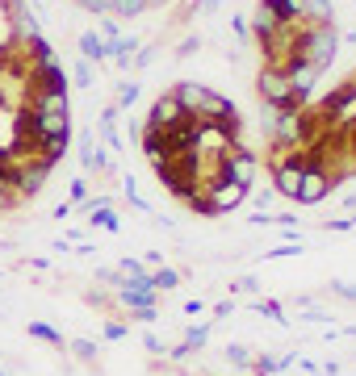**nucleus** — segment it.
Instances as JSON below:
<instances>
[{"label": "nucleus", "instance_id": "nucleus-33", "mask_svg": "<svg viewBox=\"0 0 356 376\" xmlns=\"http://www.w3.org/2000/svg\"><path fill=\"white\" fill-rule=\"evenodd\" d=\"M256 309H260L264 318H273V322H281V327H285V309H281L277 301H256Z\"/></svg>", "mask_w": 356, "mask_h": 376}, {"label": "nucleus", "instance_id": "nucleus-3", "mask_svg": "<svg viewBox=\"0 0 356 376\" xmlns=\"http://www.w3.org/2000/svg\"><path fill=\"white\" fill-rule=\"evenodd\" d=\"M256 88H260V100H264V104H281V109H302V104H306V96H311V92L293 88L277 67H264L260 80H256Z\"/></svg>", "mask_w": 356, "mask_h": 376}, {"label": "nucleus", "instance_id": "nucleus-15", "mask_svg": "<svg viewBox=\"0 0 356 376\" xmlns=\"http://www.w3.org/2000/svg\"><path fill=\"white\" fill-rule=\"evenodd\" d=\"M80 59H84V63H101V59H109V42L101 38L96 30L80 34Z\"/></svg>", "mask_w": 356, "mask_h": 376}, {"label": "nucleus", "instance_id": "nucleus-16", "mask_svg": "<svg viewBox=\"0 0 356 376\" xmlns=\"http://www.w3.org/2000/svg\"><path fill=\"white\" fill-rule=\"evenodd\" d=\"M143 155L151 159V168H160V164H168V159H172L164 134H156V130H143Z\"/></svg>", "mask_w": 356, "mask_h": 376}, {"label": "nucleus", "instance_id": "nucleus-46", "mask_svg": "<svg viewBox=\"0 0 356 376\" xmlns=\"http://www.w3.org/2000/svg\"><path fill=\"white\" fill-rule=\"evenodd\" d=\"M231 30H235L239 38H247V21H243V17H231Z\"/></svg>", "mask_w": 356, "mask_h": 376}, {"label": "nucleus", "instance_id": "nucleus-34", "mask_svg": "<svg viewBox=\"0 0 356 376\" xmlns=\"http://www.w3.org/2000/svg\"><path fill=\"white\" fill-rule=\"evenodd\" d=\"M156 55H160L156 46H138V55H134V63H130V67H151V63H156Z\"/></svg>", "mask_w": 356, "mask_h": 376}, {"label": "nucleus", "instance_id": "nucleus-48", "mask_svg": "<svg viewBox=\"0 0 356 376\" xmlns=\"http://www.w3.org/2000/svg\"><path fill=\"white\" fill-rule=\"evenodd\" d=\"M164 5H172V0H147V9H164Z\"/></svg>", "mask_w": 356, "mask_h": 376}, {"label": "nucleus", "instance_id": "nucleus-44", "mask_svg": "<svg viewBox=\"0 0 356 376\" xmlns=\"http://www.w3.org/2000/svg\"><path fill=\"white\" fill-rule=\"evenodd\" d=\"M143 347H147V351H151V355H160V351H164V343H160V339H156V335H147V339H143Z\"/></svg>", "mask_w": 356, "mask_h": 376}, {"label": "nucleus", "instance_id": "nucleus-11", "mask_svg": "<svg viewBox=\"0 0 356 376\" xmlns=\"http://www.w3.org/2000/svg\"><path fill=\"white\" fill-rule=\"evenodd\" d=\"M46 176H50V168L42 164V159H25L21 164V172H17V197H38L42 192V184H46Z\"/></svg>", "mask_w": 356, "mask_h": 376}, {"label": "nucleus", "instance_id": "nucleus-1", "mask_svg": "<svg viewBox=\"0 0 356 376\" xmlns=\"http://www.w3.org/2000/svg\"><path fill=\"white\" fill-rule=\"evenodd\" d=\"M339 55V30L335 21H323V25H302L297 30V59H306L311 67H331Z\"/></svg>", "mask_w": 356, "mask_h": 376}, {"label": "nucleus", "instance_id": "nucleus-23", "mask_svg": "<svg viewBox=\"0 0 356 376\" xmlns=\"http://www.w3.org/2000/svg\"><path fill=\"white\" fill-rule=\"evenodd\" d=\"M281 113H285L281 104H264V100H260V134H264V138H273V130H277Z\"/></svg>", "mask_w": 356, "mask_h": 376}, {"label": "nucleus", "instance_id": "nucleus-29", "mask_svg": "<svg viewBox=\"0 0 356 376\" xmlns=\"http://www.w3.org/2000/svg\"><path fill=\"white\" fill-rule=\"evenodd\" d=\"M247 368H251V372H260V376H273V372H281V360H273V355H260V360H251Z\"/></svg>", "mask_w": 356, "mask_h": 376}, {"label": "nucleus", "instance_id": "nucleus-14", "mask_svg": "<svg viewBox=\"0 0 356 376\" xmlns=\"http://www.w3.org/2000/svg\"><path fill=\"white\" fill-rule=\"evenodd\" d=\"M80 164H84V172H96V176L109 172V155L92 142V134H80Z\"/></svg>", "mask_w": 356, "mask_h": 376}, {"label": "nucleus", "instance_id": "nucleus-51", "mask_svg": "<svg viewBox=\"0 0 356 376\" xmlns=\"http://www.w3.org/2000/svg\"><path fill=\"white\" fill-rule=\"evenodd\" d=\"M352 222H356V218H352Z\"/></svg>", "mask_w": 356, "mask_h": 376}, {"label": "nucleus", "instance_id": "nucleus-27", "mask_svg": "<svg viewBox=\"0 0 356 376\" xmlns=\"http://www.w3.org/2000/svg\"><path fill=\"white\" fill-rule=\"evenodd\" d=\"M151 285H156V289H176L180 285V272H176V267H156V272H151Z\"/></svg>", "mask_w": 356, "mask_h": 376}, {"label": "nucleus", "instance_id": "nucleus-31", "mask_svg": "<svg viewBox=\"0 0 356 376\" xmlns=\"http://www.w3.org/2000/svg\"><path fill=\"white\" fill-rule=\"evenodd\" d=\"M80 9H88V13H96V17H105V13H114V0H76Z\"/></svg>", "mask_w": 356, "mask_h": 376}, {"label": "nucleus", "instance_id": "nucleus-8", "mask_svg": "<svg viewBox=\"0 0 356 376\" xmlns=\"http://www.w3.org/2000/svg\"><path fill=\"white\" fill-rule=\"evenodd\" d=\"M118 301L126 309H143V305H156V285H151V272L147 276H126L118 285Z\"/></svg>", "mask_w": 356, "mask_h": 376}, {"label": "nucleus", "instance_id": "nucleus-50", "mask_svg": "<svg viewBox=\"0 0 356 376\" xmlns=\"http://www.w3.org/2000/svg\"><path fill=\"white\" fill-rule=\"evenodd\" d=\"M0 376H9V372H0Z\"/></svg>", "mask_w": 356, "mask_h": 376}, {"label": "nucleus", "instance_id": "nucleus-20", "mask_svg": "<svg viewBox=\"0 0 356 376\" xmlns=\"http://www.w3.org/2000/svg\"><path fill=\"white\" fill-rule=\"evenodd\" d=\"M269 5L277 9L281 25H297L302 21V0H269Z\"/></svg>", "mask_w": 356, "mask_h": 376}, {"label": "nucleus", "instance_id": "nucleus-22", "mask_svg": "<svg viewBox=\"0 0 356 376\" xmlns=\"http://www.w3.org/2000/svg\"><path fill=\"white\" fill-rule=\"evenodd\" d=\"M30 335H34V339H42V343H50V347H59V351L67 347V339H63L55 327H46V322H30Z\"/></svg>", "mask_w": 356, "mask_h": 376}, {"label": "nucleus", "instance_id": "nucleus-4", "mask_svg": "<svg viewBox=\"0 0 356 376\" xmlns=\"http://www.w3.org/2000/svg\"><path fill=\"white\" fill-rule=\"evenodd\" d=\"M218 172H222V180H231L239 188H251L256 176H260V159L251 155V151H243V146H227L218 155Z\"/></svg>", "mask_w": 356, "mask_h": 376}, {"label": "nucleus", "instance_id": "nucleus-47", "mask_svg": "<svg viewBox=\"0 0 356 376\" xmlns=\"http://www.w3.org/2000/svg\"><path fill=\"white\" fill-rule=\"evenodd\" d=\"M197 5L206 9V13H214V9H218V0H197Z\"/></svg>", "mask_w": 356, "mask_h": 376}, {"label": "nucleus", "instance_id": "nucleus-37", "mask_svg": "<svg viewBox=\"0 0 356 376\" xmlns=\"http://www.w3.org/2000/svg\"><path fill=\"white\" fill-rule=\"evenodd\" d=\"M118 30H122V21H114V17H109V21H101V38H105V42H114V38H122Z\"/></svg>", "mask_w": 356, "mask_h": 376}, {"label": "nucleus", "instance_id": "nucleus-40", "mask_svg": "<svg viewBox=\"0 0 356 376\" xmlns=\"http://www.w3.org/2000/svg\"><path fill=\"white\" fill-rule=\"evenodd\" d=\"M134 322H156V305H143V309H130Z\"/></svg>", "mask_w": 356, "mask_h": 376}, {"label": "nucleus", "instance_id": "nucleus-25", "mask_svg": "<svg viewBox=\"0 0 356 376\" xmlns=\"http://www.w3.org/2000/svg\"><path fill=\"white\" fill-rule=\"evenodd\" d=\"M206 343H210V322H201V327H189L185 331V347L189 351H201Z\"/></svg>", "mask_w": 356, "mask_h": 376}, {"label": "nucleus", "instance_id": "nucleus-38", "mask_svg": "<svg viewBox=\"0 0 356 376\" xmlns=\"http://www.w3.org/2000/svg\"><path fill=\"white\" fill-rule=\"evenodd\" d=\"M72 201H88V180H84V176L72 180Z\"/></svg>", "mask_w": 356, "mask_h": 376}, {"label": "nucleus", "instance_id": "nucleus-13", "mask_svg": "<svg viewBox=\"0 0 356 376\" xmlns=\"http://www.w3.org/2000/svg\"><path fill=\"white\" fill-rule=\"evenodd\" d=\"M25 109H34V113H72V104H67V92H30Z\"/></svg>", "mask_w": 356, "mask_h": 376}, {"label": "nucleus", "instance_id": "nucleus-5", "mask_svg": "<svg viewBox=\"0 0 356 376\" xmlns=\"http://www.w3.org/2000/svg\"><path fill=\"white\" fill-rule=\"evenodd\" d=\"M260 50H264V67H285L293 55H297V25H281L273 30L269 38H260Z\"/></svg>", "mask_w": 356, "mask_h": 376}, {"label": "nucleus", "instance_id": "nucleus-21", "mask_svg": "<svg viewBox=\"0 0 356 376\" xmlns=\"http://www.w3.org/2000/svg\"><path fill=\"white\" fill-rule=\"evenodd\" d=\"M101 134H105V142L118 151L122 146V138H118V104H109L105 113H101Z\"/></svg>", "mask_w": 356, "mask_h": 376}, {"label": "nucleus", "instance_id": "nucleus-35", "mask_svg": "<svg viewBox=\"0 0 356 376\" xmlns=\"http://www.w3.org/2000/svg\"><path fill=\"white\" fill-rule=\"evenodd\" d=\"M72 80H76L80 88H92V71H88V63H84V59L76 63V71H72Z\"/></svg>", "mask_w": 356, "mask_h": 376}, {"label": "nucleus", "instance_id": "nucleus-9", "mask_svg": "<svg viewBox=\"0 0 356 376\" xmlns=\"http://www.w3.org/2000/svg\"><path fill=\"white\" fill-rule=\"evenodd\" d=\"M5 13H9V21H13V38H17V42H34V38L42 34L38 13L25 5V0H5Z\"/></svg>", "mask_w": 356, "mask_h": 376}, {"label": "nucleus", "instance_id": "nucleus-36", "mask_svg": "<svg viewBox=\"0 0 356 376\" xmlns=\"http://www.w3.org/2000/svg\"><path fill=\"white\" fill-rule=\"evenodd\" d=\"M122 276H147V267H143L138 259H130V255H126V259H122Z\"/></svg>", "mask_w": 356, "mask_h": 376}, {"label": "nucleus", "instance_id": "nucleus-18", "mask_svg": "<svg viewBox=\"0 0 356 376\" xmlns=\"http://www.w3.org/2000/svg\"><path fill=\"white\" fill-rule=\"evenodd\" d=\"M134 55H138V38H114V42H109V59H114L118 67H130Z\"/></svg>", "mask_w": 356, "mask_h": 376}, {"label": "nucleus", "instance_id": "nucleus-6", "mask_svg": "<svg viewBox=\"0 0 356 376\" xmlns=\"http://www.w3.org/2000/svg\"><path fill=\"white\" fill-rule=\"evenodd\" d=\"M193 113L185 109V104L176 100V92H164L156 104H151V118H147V130H156V134H164V130H172V126H180V122H189Z\"/></svg>", "mask_w": 356, "mask_h": 376}, {"label": "nucleus", "instance_id": "nucleus-42", "mask_svg": "<svg viewBox=\"0 0 356 376\" xmlns=\"http://www.w3.org/2000/svg\"><path fill=\"white\" fill-rule=\"evenodd\" d=\"M105 339H114V343L126 339V327H122V322H109V327H105Z\"/></svg>", "mask_w": 356, "mask_h": 376}, {"label": "nucleus", "instance_id": "nucleus-45", "mask_svg": "<svg viewBox=\"0 0 356 376\" xmlns=\"http://www.w3.org/2000/svg\"><path fill=\"white\" fill-rule=\"evenodd\" d=\"M273 197H277V192H269V188H264V192H256V197H251V201H256L260 209H269V205H273Z\"/></svg>", "mask_w": 356, "mask_h": 376}, {"label": "nucleus", "instance_id": "nucleus-10", "mask_svg": "<svg viewBox=\"0 0 356 376\" xmlns=\"http://www.w3.org/2000/svg\"><path fill=\"white\" fill-rule=\"evenodd\" d=\"M30 92H67V71L59 63L30 67Z\"/></svg>", "mask_w": 356, "mask_h": 376}, {"label": "nucleus", "instance_id": "nucleus-24", "mask_svg": "<svg viewBox=\"0 0 356 376\" xmlns=\"http://www.w3.org/2000/svg\"><path fill=\"white\" fill-rule=\"evenodd\" d=\"M138 13H147V0H114V17L118 21H134Z\"/></svg>", "mask_w": 356, "mask_h": 376}, {"label": "nucleus", "instance_id": "nucleus-39", "mask_svg": "<svg viewBox=\"0 0 356 376\" xmlns=\"http://www.w3.org/2000/svg\"><path fill=\"white\" fill-rule=\"evenodd\" d=\"M193 50H201V38H185V42L176 46V55H180V59H189Z\"/></svg>", "mask_w": 356, "mask_h": 376}, {"label": "nucleus", "instance_id": "nucleus-26", "mask_svg": "<svg viewBox=\"0 0 356 376\" xmlns=\"http://www.w3.org/2000/svg\"><path fill=\"white\" fill-rule=\"evenodd\" d=\"M92 226H101V230H122V222H118V213L109 209V205H101V209H92Z\"/></svg>", "mask_w": 356, "mask_h": 376}, {"label": "nucleus", "instance_id": "nucleus-28", "mask_svg": "<svg viewBox=\"0 0 356 376\" xmlns=\"http://www.w3.org/2000/svg\"><path fill=\"white\" fill-rule=\"evenodd\" d=\"M134 100H138V84H134V80H126V84L118 88V109H130Z\"/></svg>", "mask_w": 356, "mask_h": 376}, {"label": "nucleus", "instance_id": "nucleus-19", "mask_svg": "<svg viewBox=\"0 0 356 376\" xmlns=\"http://www.w3.org/2000/svg\"><path fill=\"white\" fill-rule=\"evenodd\" d=\"M273 30H281V17H277V9L269 5V0H260V9H256V38H269Z\"/></svg>", "mask_w": 356, "mask_h": 376}, {"label": "nucleus", "instance_id": "nucleus-43", "mask_svg": "<svg viewBox=\"0 0 356 376\" xmlns=\"http://www.w3.org/2000/svg\"><path fill=\"white\" fill-rule=\"evenodd\" d=\"M323 226H327V230H352L356 222H352V218H335V222H323Z\"/></svg>", "mask_w": 356, "mask_h": 376}, {"label": "nucleus", "instance_id": "nucleus-2", "mask_svg": "<svg viewBox=\"0 0 356 376\" xmlns=\"http://www.w3.org/2000/svg\"><path fill=\"white\" fill-rule=\"evenodd\" d=\"M172 92H176V100L185 104V109H189L193 118H201V122H222V118H235V104H231L222 92L206 88V84H176Z\"/></svg>", "mask_w": 356, "mask_h": 376}, {"label": "nucleus", "instance_id": "nucleus-7", "mask_svg": "<svg viewBox=\"0 0 356 376\" xmlns=\"http://www.w3.org/2000/svg\"><path fill=\"white\" fill-rule=\"evenodd\" d=\"M273 184H277L273 192L297 201V188H302V151H285V159L273 168Z\"/></svg>", "mask_w": 356, "mask_h": 376}, {"label": "nucleus", "instance_id": "nucleus-12", "mask_svg": "<svg viewBox=\"0 0 356 376\" xmlns=\"http://www.w3.org/2000/svg\"><path fill=\"white\" fill-rule=\"evenodd\" d=\"M67 142H72V130H67V134H50V138H38V142H34V159H42L46 168H55L59 159L67 155Z\"/></svg>", "mask_w": 356, "mask_h": 376}, {"label": "nucleus", "instance_id": "nucleus-52", "mask_svg": "<svg viewBox=\"0 0 356 376\" xmlns=\"http://www.w3.org/2000/svg\"><path fill=\"white\" fill-rule=\"evenodd\" d=\"M352 168H356V164H352Z\"/></svg>", "mask_w": 356, "mask_h": 376}, {"label": "nucleus", "instance_id": "nucleus-32", "mask_svg": "<svg viewBox=\"0 0 356 376\" xmlns=\"http://www.w3.org/2000/svg\"><path fill=\"white\" fill-rule=\"evenodd\" d=\"M67 347L76 351V360H96V343H88V339H72Z\"/></svg>", "mask_w": 356, "mask_h": 376}, {"label": "nucleus", "instance_id": "nucleus-17", "mask_svg": "<svg viewBox=\"0 0 356 376\" xmlns=\"http://www.w3.org/2000/svg\"><path fill=\"white\" fill-rule=\"evenodd\" d=\"M302 21H306V25L335 21V5H331V0H302Z\"/></svg>", "mask_w": 356, "mask_h": 376}, {"label": "nucleus", "instance_id": "nucleus-30", "mask_svg": "<svg viewBox=\"0 0 356 376\" xmlns=\"http://www.w3.org/2000/svg\"><path fill=\"white\" fill-rule=\"evenodd\" d=\"M227 360H231L235 368H247V364H251V355H247L243 343H227Z\"/></svg>", "mask_w": 356, "mask_h": 376}, {"label": "nucleus", "instance_id": "nucleus-49", "mask_svg": "<svg viewBox=\"0 0 356 376\" xmlns=\"http://www.w3.org/2000/svg\"><path fill=\"white\" fill-rule=\"evenodd\" d=\"M5 205H9V197H5V188H0V209H5Z\"/></svg>", "mask_w": 356, "mask_h": 376}, {"label": "nucleus", "instance_id": "nucleus-41", "mask_svg": "<svg viewBox=\"0 0 356 376\" xmlns=\"http://www.w3.org/2000/svg\"><path fill=\"white\" fill-rule=\"evenodd\" d=\"M331 293L344 297V301H356V285H331Z\"/></svg>", "mask_w": 356, "mask_h": 376}]
</instances>
